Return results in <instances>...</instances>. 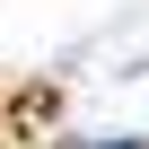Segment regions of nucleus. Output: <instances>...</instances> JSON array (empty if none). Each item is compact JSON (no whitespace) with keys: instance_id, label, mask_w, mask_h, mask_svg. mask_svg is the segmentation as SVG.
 Segmentation results:
<instances>
[]
</instances>
